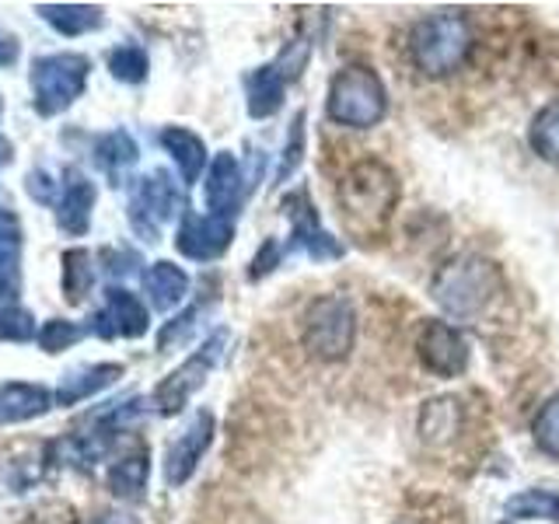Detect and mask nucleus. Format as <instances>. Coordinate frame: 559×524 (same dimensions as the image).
Segmentation results:
<instances>
[{
  "label": "nucleus",
  "mask_w": 559,
  "mask_h": 524,
  "mask_svg": "<svg viewBox=\"0 0 559 524\" xmlns=\"http://www.w3.org/2000/svg\"><path fill=\"white\" fill-rule=\"evenodd\" d=\"M305 162V112H297L290 122V133H287V144H284V157L276 165V182H287L290 175L301 168Z\"/></svg>",
  "instance_id": "33"
},
{
  "label": "nucleus",
  "mask_w": 559,
  "mask_h": 524,
  "mask_svg": "<svg viewBox=\"0 0 559 524\" xmlns=\"http://www.w3.org/2000/svg\"><path fill=\"white\" fill-rule=\"evenodd\" d=\"M503 514L511 521H552L559 524V493L552 489H521L503 503Z\"/></svg>",
  "instance_id": "27"
},
{
  "label": "nucleus",
  "mask_w": 559,
  "mask_h": 524,
  "mask_svg": "<svg viewBox=\"0 0 559 524\" xmlns=\"http://www.w3.org/2000/svg\"><path fill=\"white\" fill-rule=\"evenodd\" d=\"M95 203H98V189L87 175L74 165H67L60 171V196H57V224L60 231H67L70 238H81L87 235L92 227V214H95Z\"/></svg>",
  "instance_id": "14"
},
{
  "label": "nucleus",
  "mask_w": 559,
  "mask_h": 524,
  "mask_svg": "<svg viewBox=\"0 0 559 524\" xmlns=\"http://www.w3.org/2000/svg\"><path fill=\"white\" fill-rule=\"evenodd\" d=\"M301 340H305L308 354L322 364H336V360L349 357V349H354V340H357L354 305H349L343 294L314 297L305 311Z\"/></svg>",
  "instance_id": "6"
},
{
  "label": "nucleus",
  "mask_w": 559,
  "mask_h": 524,
  "mask_svg": "<svg viewBox=\"0 0 559 524\" xmlns=\"http://www.w3.org/2000/svg\"><path fill=\"white\" fill-rule=\"evenodd\" d=\"M476 35L462 11H433L409 32V57L424 78H451L472 57Z\"/></svg>",
  "instance_id": "2"
},
{
  "label": "nucleus",
  "mask_w": 559,
  "mask_h": 524,
  "mask_svg": "<svg viewBox=\"0 0 559 524\" xmlns=\"http://www.w3.org/2000/svg\"><path fill=\"white\" fill-rule=\"evenodd\" d=\"M532 437L538 451H546L549 458H559V392L542 402V409L532 419Z\"/></svg>",
  "instance_id": "30"
},
{
  "label": "nucleus",
  "mask_w": 559,
  "mask_h": 524,
  "mask_svg": "<svg viewBox=\"0 0 559 524\" xmlns=\"http://www.w3.org/2000/svg\"><path fill=\"white\" fill-rule=\"evenodd\" d=\"M17 57H22V43H17V35L11 28L0 25V67H14Z\"/></svg>",
  "instance_id": "38"
},
{
  "label": "nucleus",
  "mask_w": 559,
  "mask_h": 524,
  "mask_svg": "<svg viewBox=\"0 0 559 524\" xmlns=\"http://www.w3.org/2000/svg\"><path fill=\"white\" fill-rule=\"evenodd\" d=\"M127 374V367L122 364H87V367H74V371H67L60 389L52 392L57 398V406H78L84 398H95L98 392L112 389V384Z\"/></svg>",
  "instance_id": "18"
},
{
  "label": "nucleus",
  "mask_w": 559,
  "mask_h": 524,
  "mask_svg": "<svg viewBox=\"0 0 559 524\" xmlns=\"http://www.w3.org/2000/svg\"><path fill=\"white\" fill-rule=\"evenodd\" d=\"M105 63H109V74L122 84H144L147 74H151V60L147 52L127 43V46H116L109 49V57H105Z\"/></svg>",
  "instance_id": "29"
},
{
  "label": "nucleus",
  "mask_w": 559,
  "mask_h": 524,
  "mask_svg": "<svg viewBox=\"0 0 559 524\" xmlns=\"http://www.w3.org/2000/svg\"><path fill=\"white\" fill-rule=\"evenodd\" d=\"M22 524H81V514L74 511V503L67 500H43L22 517Z\"/></svg>",
  "instance_id": "35"
},
{
  "label": "nucleus",
  "mask_w": 559,
  "mask_h": 524,
  "mask_svg": "<svg viewBox=\"0 0 559 524\" xmlns=\"http://www.w3.org/2000/svg\"><path fill=\"white\" fill-rule=\"evenodd\" d=\"M284 255H287V249L280 245V238H266L262 241V249L255 252V259H252V270H249V276L252 279H259V276H266V273H273L280 262H284Z\"/></svg>",
  "instance_id": "37"
},
{
  "label": "nucleus",
  "mask_w": 559,
  "mask_h": 524,
  "mask_svg": "<svg viewBox=\"0 0 559 524\" xmlns=\"http://www.w3.org/2000/svg\"><path fill=\"white\" fill-rule=\"evenodd\" d=\"M0 116H4V98H0Z\"/></svg>",
  "instance_id": "41"
},
{
  "label": "nucleus",
  "mask_w": 559,
  "mask_h": 524,
  "mask_svg": "<svg viewBox=\"0 0 559 524\" xmlns=\"http://www.w3.org/2000/svg\"><path fill=\"white\" fill-rule=\"evenodd\" d=\"M144 290L157 311H175L189 297V273L168 259L151 262L144 270Z\"/></svg>",
  "instance_id": "22"
},
{
  "label": "nucleus",
  "mask_w": 559,
  "mask_h": 524,
  "mask_svg": "<svg viewBox=\"0 0 559 524\" xmlns=\"http://www.w3.org/2000/svg\"><path fill=\"white\" fill-rule=\"evenodd\" d=\"M25 189L35 203H46V206H57V196H60V179L46 168H32L25 175Z\"/></svg>",
  "instance_id": "36"
},
{
  "label": "nucleus",
  "mask_w": 559,
  "mask_h": 524,
  "mask_svg": "<svg viewBox=\"0 0 559 524\" xmlns=\"http://www.w3.org/2000/svg\"><path fill=\"white\" fill-rule=\"evenodd\" d=\"M92 78V60L84 52H49L32 63V105L46 119H57L84 95Z\"/></svg>",
  "instance_id": "5"
},
{
  "label": "nucleus",
  "mask_w": 559,
  "mask_h": 524,
  "mask_svg": "<svg viewBox=\"0 0 559 524\" xmlns=\"http://www.w3.org/2000/svg\"><path fill=\"white\" fill-rule=\"evenodd\" d=\"M384 112H389V92H384L378 70L364 63H349L332 74L325 95V116L336 127L371 130L384 119Z\"/></svg>",
  "instance_id": "4"
},
{
  "label": "nucleus",
  "mask_w": 559,
  "mask_h": 524,
  "mask_svg": "<svg viewBox=\"0 0 559 524\" xmlns=\"http://www.w3.org/2000/svg\"><path fill=\"white\" fill-rule=\"evenodd\" d=\"M95 287V259L87 249H67L60 255V294L67 305H84Z\"/></svg>",
  "instance_id": "25"
},
{
  "label": "nucleus",
  "mask_w": 559,
  "mask_h": 524,
  "mask_svg": "<svg viewBox=\"0 0 559 524\" xmlns=\"http://www.w3.org/2000/svg\"><path fill=\"white\" fill-rule=\"evenodd\" d=\"M200 314H203V308H200V305H192V308H186L182 314H175L171 322H165L162 332H157V349H162V354H168V349L182 346L189 332L197 329V319H200Z\"/></svg>",
  "instance_id": "34"
},
{
  "label": "nucleus",
  "mask_w": 559,
  "mask_h": 524,
  "mask_svg": "<svg viewBox=\"0 0 559 524\" xmlns=\"http://www.w3.org/2000/svg\"><path fill=\"white\" fill-rule=\"evenodd\" d=\"M35 11L43 14V22L49 28H57L67 39L92 35L105 25V11L98 4H39Z\"/></svg>",
  "instance_id": "23"
},
{
  "label": "nucleus",
  "mask_w": 559,
  "mask_h": 524,
  "mask_svg": "<svg viewBox=\"0 0 559 524\" xmlns=\"http://www.w3.org/2000/svg\"><path fill=\"white\" fill-rule=\"evenodd\" d=\"M147 479H151V451L144 444H133L130 451H122L119 458L109 465V476H105V486L116 500L136 503L147 493Z\"/></svg>",
  "instance_id": "17"
},
{
  "label": "nucleus",
  "mask_w": 559,
  "mask_h": 524,
  "mask_svg": "<svg viewBox=\"0 0 559 524\" xmlns=\"http://www.w3.org/2000/svg\"><path fill=\"white\" fill-rule=\"evenodd\" d=\"M528 144L542 162H559V98L535 112L528 127Z\"/></svg>",
  "instance_id": "28"
},
{
  "label": "nucleus",
  "mask_w": 559,
  "mask_h": 524,
  "mask_svg": "<svg viewBox=\"0 0 559 524\" xmlns=\"http://www.w3.org/2000/svg\"><path fill=\"white\" fill-rule=\"evenodd\" d=\"M182 210V192L175 186V179L165 171H147L133 179V189H130V203H127V217H130V227L133 235H140L144 241H162V231L165 224L175 221V214Z\"/></svg>",
  "instance_id": "7"
},
{
  "label": "nucleus",
  "mask_w": 559,
  "mask_h": 524,
  "mask_svg": "<svg viewBox=\"0 0 559 524\" xmlns=\"http://www.w3.org/2000/svg\"><path fill=\"white\" fill-rule=\"evenodd\" d=\"M84 336H87V325H78L70 319H49V322H43L35 343H39V349H46V354H63V349L81 343Z\"/></svg>",
  "instance_id": "31"
},
{
  "label": "nucleus",
  "mask_w": 559,
  "mask_h": 524,
  "mask_svg": "<svg viewBox=\"0 0 559 524\" xmlns=\"http://www.w3.org/2000/svg\"><path fill=\"white\" fill-rule=\"evenodd\" d=\"M235 241V221L214 214H182L179 231H175V249L192 262H214Z\"/></svg>",
  "instance_id": "12"
},
{
  "label": "nucleus",
  "mask_w": 559,
  "mask_h": 524,
  "mask_svg": "<svg viewBox=\"0 0 559 524\" xmlns=\"http://www.w3.org/2000/svg\"><path fill=\"white\" fill-rule=\"evenodd\" d=\"M284 217L290 221V245H287V252H305L314 262L343 259V245L322 227V221H319V214H314V206H311L305 189L287 192V196H284Z\"/></svg>",
  "instance_id": "11"
},
{
  "label": "nucleus",
  "mask_w": 559,
  "mask_h": 524,
  "mask_svg": "<svg viewBox=\"0 0 559 524\" xmlns=\"http://www.w3.org/2000/svg\"><path fill=\"white\" fill-rule=\"evenodd\" d=\"M22 294V224L11 210H0V301L14 305Z\"/></svg>",
  "instance_id": "21"
},
{
  "label": "nucleus",
  "mask_w": 559,
  "mask_h": 524,
  "mask_svg": "<svg viewBox=\"0 0 559 524\" xmlns=\"http://www.w3.org/2000/svg\"><path fill=\"white\" fill-rule=\"evenodd\" d=\"M224 343H227V332H214V336H210L197 349V354L186 357L171 374H165L162 381L154 384L147 406H154L157 416H179L189 406V398L206 384L210 371L217 367V360L224 354Z\"/></svg>",
  "instance_id": "8"
},
{
  "label": "nucleus",
  "mask_w": 559,
  "mask_h": 524,
  "mask_svg": "<svg viewBox=\"0 0 559 524\" xmlns=\"http://www.w3.org/2000/svg\"><path fill=\"white\" fill-rule=\"evenodd\" d=\"M287 78L280 74L276 63H262L255 70L245 74V105H249V116L252 119H270L280 112L287 95Z\"/></svg>",
  "instance_id": "19"
},
{
  "label": "nucleus",
  "mask_w": 559,
  "mask_h": 524,
  "mask_svg": "<svg viewBox=\"0 0 559 524\" xmlns=\"http://www.w3.org/2000/svg\"><path fill=\"white\" fill-rule=\"evenodd\" d=\"M11 162H14V144H11L4 133H0V168L11 165Z\"/></svg>",
  "instance_id": "39"
},
{
  "label": "nucleus",
  "mask_w": 559,
  "mask_h": 524,
  "mask_svg": "<svg viewBox=\"0 0 559 524\" xmlns=\"http://www.w3.org/2000/svg\"><path fill=\"white\" fill-rule=\"evenodd\" d=\"M462 427V406L459 398H430L419 413V437L427 444H448L459 437Z\"/></svg>",
  "instance_id": "26"
},
{
  "label": "nucleus",
  "mask_w": 559,
  "mask_h": 524,
  "mask_svg": "<svg viewBox=\"0 0 559 524\" xmlns=\"http://www.w3.org/2000/svg\"><path fill=\"white\" fill-rule=\"evenodd\" d=\"M399 196H402L399 175L384 162H378V157H360L357 165L346 168L336 189V203L346 231L364 241L378 238L389 227Z\"/></svg>",
  "instance_id": "1"
},
{
  "label": "nucleus",
  "mask_w": 559,
  "mask_h": 524,
  "mask_svg": "<svg viewBox=\"0 0 559 524\" xmlns=\"http://www.w3.org/2000/svg\"><path fill=\"white\" fill-rule=\"evenodd\" d=\"M151 329V314L147 305L127 287H105V305L102 311L92 314L87 322V336H98V340H140L147 336Z\"/></svg>",
  "instance_id": "10"
},
{
  "label": "nucleus",
  "mask_w": 559,
  "mask_h": 524,
  "mask_svg": "<svg viewBox=\"0 0 559 524\" xmlns=\"http://www.w3.org/2000/svg\"><path fill=\"white\" fill-rule=\"evenodd\" d=\"M416 349L424 367L437 378H459L468 367V343L451 322H441V319L424 322V329H419V336H416Z\"/></svg>",
  "instance_id": "13"
},
{
  "label": "nucleus",
  "mask_w": 559,
  "mask_h": 524,
  "mask_svg": "<svg viewBox=\"0 0 559 524\" xmlns=\"http://www.w3.org/2000/svg\"><path fill=\"white\" fill-rule=\"evenodd\" d=\"M503 287H507L503 273L493 259L459 255L437 270L430 294L448 314H454V319H472V314H479L493 305L503 294Z\"/></svg>",
  "instance_id": "3"
},
{
  "label": "nucleus",
  "mask_w": 559,
  "mask_h": 524,
  "mask_svg": "<svg viewBox=\"0 0 559 524\" xmlns=\"http://www.w3.org/2000/svg\"><path fill=\"white\" fill-rule=\"evenodd\" d=\"M92 524H136L133 517H127V514H98Z\"/></svg>",
  "instance_id": "40"
},
{
  "label": "nucleus",
  "mask_w": 559,
  "mask_h": 524,
  "mask_svg": "<svg viewBox=\"0 0 559 524\" xmlns=\"http://www.w3.org/2000/svg\"><path fill=\"white\" fill-rule=\"evenodd\" d=\"M136 157H140V147H136V140L130 130H109V133H102L95 140V162L98 168L109 175V179L119 186L122 182V175H127L133 165H136Z\"/></svg>",
  "instance_id": "24"
},
{
  "label": "nucleus",
  "mask_w": 559,
  "mask_h": 524,
  "mask_svg": "<svg viewBox=\"0 0 559 524\" xmlns=\"http://www.w3.org/2000/svg\"><path fill=\"white\" fill-rule=\"evenodd\" d=\"M162 147L168 151V157L179 168V179L182 186H197L203 168H210V154L200 133H192L189 127H165L162 130Z\"/></svg>",
  "instance_id": "20"
},
{
  "label": "nucleus",
  "mask_w": 559,
  "mask_h": 524,
  "mask_svg": "<svg viewBox=\"0 0 559 524\" xmlns=\"http://www.w3.org/2000/svg\"><path fill=\"white\" fill-rule=\"evenodd\" d=\"M39 336L32 311L22 305H0V343H28Z\"/></svg>",
  "instance_id": "32"
},
{
  "label": "nucleus",
  "mask_w": 559,
  "mask_h": 524,
  "mask_svg": "<svg viewBox=\"0 0 559 524\" xmlns=\"http://www.w3.org/2000/svg\"><path fill=\"white\" fill-rule=\"evenodd\" d=\"M214 430H217L214 413L197 409L186 419V427L168 441V448H165V483L171 489H179L192 479V472L200 468L210 441H214Z\"/></svg>",
  "instance_id": "9"
},
{
  "label": "nucleus",
  "mask_w": 559,
  "mask_h": 524,
  "mask_svg": "<svg viewBox=\"0 0 559 524\" xmlns=\"http://www.w3.org/2000/svg\"><path fill=\"white\" fill-rule=\"evenodd\" d=\"M245 192H249V182H245V171L238 165V157L231 151L214 154V162H210V168H206V182H203V200H206L210 214L231 217Z\"/></svg>",
  "instance_id": "15"
},
{
  "label": "nucleus",
  "mask_w": 559,
  "mask_h": 524,
  "mask_svg": "<svg viewBox=\"0 0 559 524\" xmlns=\"http://www.w3.org/2000/svg\"><path fill=\"white\" fill-rule=\"evenodd\" d=\"M57 398L46 389V384L35 381H4L0 384V427H14V424H32V419L46 416Z\"/></svg>",
  "instance_id": "16"
}]
</instances>
